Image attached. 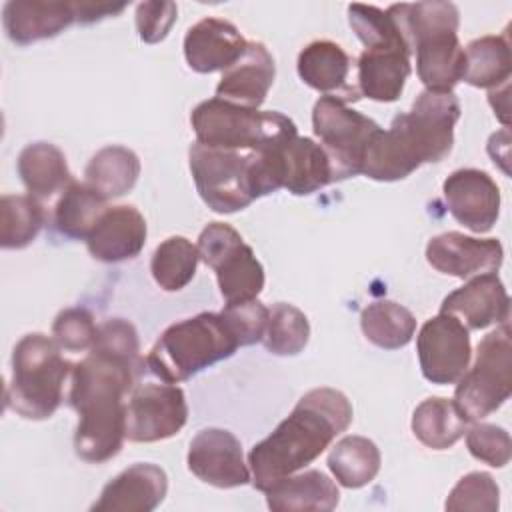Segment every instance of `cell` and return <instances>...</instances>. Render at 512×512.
<instances>
[{"mask_svg": "<svg viewBox=\"0 0 512 512\" xmlns=\"http://www.w3.org/2000/svg\"><path fill=\"white\" fill-rule=\"evenodd\" d=\"M144 362L126 360L90 348L72 368L68 404L80 420L74 432L76 456L102 464L112 460L126 440L124 398L136 386Z\"/></svg>", "mask_w": 512, "mask_h": 512, "instance_id": "6da1fadb", "label": "cell"}, {"mask_svg": "<svg viewBox=\"0 0 512 512\" xmlns=\"http://www.w3.org/2000/svg\"><path fill=\"white\" fill-rule=\"evenodd\" d=\"M350 400L334 388H312L270 436L248 454L252 486L266 490L276 480L314 462L352 422Z\"/></svg>", "mask_w": 512, "mask_h": 512, "instance_id": "7a4b0ae2", "label": "cell"}, {"mask_svg": "<svg viewBox=\"0 0 512 512\" xmlns=\"http://www.w3.org/2000/svg\"><path fill=\"white\" fill-rule=\"evenodd\" d=\"M460 102L454 92L422 90L408 112L396 114L388 130L370 142L362 172L378 182H396L428 162L444 160L454 144Z\"/></svg>", "mask_w": 512, "mask_h": 512, "instance_id": "3957f363", "label": "cell"}, {"mask_svg": "<svg viewBox=\"0 0 512 512\" xmlns=\"http://www.w3.org/2000/svg\"><path fill=\"white\" fill-rule=\"evenodd\" d=\"M394 16L426 90L452 92L464 76V48L458 42L460 12L452 2L392 4Z\"/></svg>", "mask_w": 512, "mask_h": 512, "instance_id": "277c9868", "label": "cell"}, {"mask_svg": "<svg viewBox=\"0 0 512 512\" xmlns=\"http://www.w3.org/2000/svg\"><path fill=\"white\" fill-rule=\"evenodd\" d=\"M54 338L42 332L26 334L12 352V374L6 386V408L26 420L50 418L64 400V382L74 364Z\"/></svg>", "mask_w": 512, "mask_h": 512, "instance_id": "5b68a950", "label": "cell"}, {"mask_svg": "<svg viewBox=\"0 0 512 512\" xmlns=\"http://www.w3.org/2000/svg\"><path fill=\"white\" fill-rule=\"evenodd\" d=\"M238 340L218 312H200L168 326L146 356V366L162 382L178 384L230 358Z\"/></svg>", "mask_w": 512, "mask_h": 512, "instance_id": "8992f818", "label": "cell"}, {"mask_svg": "<svg viewBox=\"0 0 512 512\" xmlns=\"http://www.w3.org/2000/svg\"><path fill=\"white\" fill-rule=\"evenodd\" d=\"M190 124L196 142L242 152H268L298 134L296 124L280 112L246 108L222 98L200 102L190 114Z\"/></svg>", "mask_w": 512, "mask_h": 512, "instance_id": "52a82bcc", "label": "cell"}, {"mask_svg": "<svg viewBox=\"0 0 512 512\" xmlns=\"http://www.w3.org/2000/svg\"><path fill=\"white\" fill-rule=\"evenodd\" d=\"M188 162L200 198L218 214L244 210L256 198L266 196L262 152L224 150L194 142Z\"/></svg>", "mask_w": 512, "mask_h": 512, "instance_id": "ba28073f", "label": "cell"}, {"mask_svg": "<svg viewBox=\"0 0 512 512\" xmlns=\"http://www.w3.org/2000/svg\"><path fill=\"white\" fill-rule=\"evenodd\" d=\"M512 392V342L510 326L502 322L488 332L476 350L472 368L462 374L454 390V402L468 422L496 412Z\"/></svg>", "mask_w": 512, "mask_h": 512, "instance_id": "9c48e42d", "label": "cell"}, {"mask_svg": "<svg viewBox=\"0 0 512 512\" xmlns=\"http://www.w3.org/2000/svg\"><path fill=\"white\" fill-rule=\"evenodd\" d=\"M312 130L330 160L332 182H340L362 172L366 150L382 128L344 100L322 96L312 110Z\"/></svg>", "mask_w": 512, "mask_h": 512, "instance_id": "30bf717a", "label": "cell"}, {"mask_svg": "<svg viewBox=\"0 0 512 512\" xmlns=\"http://www.w3.org/2000/svg\"><path fill=\"white\" fill-rule=\"evenodd\" d=\"M196 246L202 262L214 270L226 304L258 298L264 288V268L238 230L224 222H210Z\"/></svg>", "mask_w": 512, "mask_h": 512, "instance_id": "8fae6325", "label": "cell"}, {"mask_svg": "<svg viewBox=\"0 0 512 512\" xmlns=\"http://www.w3.org/2000/svg\"><path fill=\"white\" fill-rule=\"evenodd\" d=\"M188 420L182 388L164 382H144L132 388L126 404V438L130 442H160L176 436Z\"/></svg>", "mask_w": 512, "mask_h": 512, "instance_id": "7c38bea8", "label": "cell"}, {"mask_svg": "<svg viewBox=\"0 0 512 512\" xmlns=\"http://www.w3.org/2000/svg\"><path fill=\"white\" fill-rule=\"evenodd\" d=\"M416 352L422 376L428 382L438 386L456 384L470 366V332L456 316L438 312L422 324Z\"/></svg>", "mask_w": 512, "mask_h": 512, "instance_id": "4fadbf2b", "label": "cell"}, {"mask_svg": "<svg viewBox=\"0 0 512 512\" xmlns=\"http://www.w3.org/2000/svg\"><path fill=\"white\" fill-rule=\"evenodd\" d=\"M188 470L216 488H238L252 480L240 440L224 428L200 430L188 448Z\"/></svg>", "mask_w": 512, "mask_h": 512, "instance_id": "5bb4252c", "label": "cell"}, {"mask_svg": "<svg viewBox=\"0 0 512 512\" xmlns=\"http://www.w3.org/2000/svg\"><path fill=\"white\" fill-rule=\"evenodd\" d=\"M450 214L468 230H492L500 214V190L492 176L478 168L454 170L442 184Z\"/></svg>", "mask_w": 512, "mask_h": 512, "instance_id": "9a60e30c", "label": "cell"}, {"mask_svg": "<svg viewBox=\"0 0 512 512\" xmlns=\"http://www.w3.org/2000/svg\"><path fill=\"white\" fill-rule=\"evenodd\" d=\"M428 264L448 276L472 278L496 272L504 260V248L496 238H474L462 232H444L426 244Z\"/></svg>", "mask_w": 512, "mask_h": 512, "instance_id": "2e32d148", "label": "cell"}, {"mask_svg": "<svg viewBox=\"0 0 512 512\" xmlns=\"http://www.w3.org/2000/svg\"><path fill=\"white\" fill-rule=\"evenodd\" d=\"M440 312L456 316L468 330H484L508 322L510 298L496 272L472 276L464 286L450 292Z\"/></svg>", "mask_w": 512, "mask_h": 512, "instance_id": "e0dca14e", "label": "cell"}, {"mask_svg": "<svg viewBox=\"0 0 512 512\" xmlns=\"http://www.w3.org/2000/svg\"><path fill=\"white\" fill-rule=\"evenodd\" d=\"M248 40L238 28L222 18H202L184 36V56L194 72L210 74L228 70L246 50Z\"/></svg>", "mask_w": 512, "mask_h": 512, "instance_id": "ac0fdd59", "label": "cell"}, {"mask_svg": "<svg viewBox=\"0 0 512 512\" xmlns=\"http://www.w3.org/2000/svg\"><path fill=\"white\" fill-rule=\"evenodd\" d=\"M146 220L138 208L120 204L106 208L86 238L92 258L112 264L136 258L146 244Z\"/></svg>", "mask_w": 512, "mask_h": 512, "instance_id": "d6986e66", "label": "cell"}, {"mask_svg": "<svg viewBox=\"0 0 512 512\" xmlns=\"http://www.w3.org/2000/svg\"><path fill=\"white\" fill-rule=\"evenodd\" d=\"M168 492L166 472L150 462H138L122 470L104 488L100 498L92 504L94 512L122 510V512H152L158 508Z\"/></svg>", "mask_w": 512, "mask_h": 512, "instance_id": "ffe728a7", "label": "cell"}, {"mask_svg": "<svg viewBox=\"0 0 512 512\" xmlns=\"http://www.w3.org/2000/svg\"><path fill=\"white\" fill-rule=\"evenodd\" d=\"M76 22L74 2L62 0H10L2 10L8 38L18 46L54 38Z\"/></svg>", "mask_w": 512, "mask_h": 512, "instance_id": "44dd1931", "label": "cell"}, {"mask_svg": "<svg viewBox=\"0 0 512 512\" xmlns=\"http://www.w3.org/2000/svg\"><path fill=\"white\" fill-rule=\"evenodd\" d=\"M274 58L262 42H248L244 54L228 70L216 86V98L226 102L260 108L274 84Z\"/></svg>", "mask_w": 512, "mask_h": 512, "instance_id": "7402d4cb", "label": "cell"}, {"mask_svg": "<svg viewBox=\"0 0 512 512\" xmlns=\"http://www.w3.org/2000/svg\"><path fill=\"white\" fill-rule=\"evenodd\" d=\"M350 56L332 40H314L298 54V76L310 88L324 96H334L344 102L360 100V92L346 84L350 74Z\"/></svg>", "mask_w": 512, "mask_h": 512, "instance_id": "603a6c76", "label": "cell"}, {"mask_svg": "<svg viewBox=\"0 0 512 512\" xmlns=\"http://www.w3.org/2000/svg\"><path fill=\"white\" fill-rule=\"evenodd\" d=\"M282 188L294 196H308L332 184V168L324 148L306 136H294L278 148Z\"/></svg>", "mask_w": 512, "mask_h": 512, "instance_id": "cb8c5ba5", "label": "cell"}, {"mask_svg": "<svg viewBox=\"0 0 512 512\" xmlns=\"http://www.w3.org/2000/svg\"><path fill=\"white\" fill-rule=\"evenodd\" d=\"M410 48H366L358 58L360 94L376 102H396L412 72Z\"/></svg>", "mask_w": 512, "mask_h": 512, "instance_id": "d4e9b609", "label": "cell"}, {"mask_svg": "<svg viewBox=\"0 0 512 512\" xmlns=\"http://www.w3.org/2000/svg\"><path fill=\"white\" fill-rule=\"evenodd\" d=\"M264 494L268 508L276 512H328L340 500L336 482L320 470L288 474L270 484Z\"/></svg>", "mask_w": 512, "mask_h": 512, "instance_id": "484cf974", "label": "cell"}, {"mask_svg": "<svg viewBox=\"0 0 512 512\" xmlns=\"http://www.w3.org/2000/svg\"><path fill=\"white\" fill-rule=\"evenodd\" d=\"M16 168L28 194L38 200L52 198L74 182L64 152L50 142H32L24 146Z\"/></svg>", "mask_w": 512, "mask_h": 512, "instance_id": "4316f807", "label": "cell"}, {"mask_svg": "<svg viewBox=\"0 0 512 512\" xmlns=\"http://www.w3.org/2000/svg\"><path fill=\"white\" fill-rule=\"evenodd\" d=\"M468 424L456 402L440 396L422 400L412 414L414 436L432 450L452 448L464 436Z\"/></svg>", "mask_w": 512, "mask_h": 512, "instance_id": "83f0119b", "label": "cell"}, {"mask_svg": "<svg viewBox=\"0 0 512 512\" xmlns=\"http://www.w3.org/2000/svg\"><path fill=\"white\" fill-rule=\"evenodd\" d=\"M140 176V158L126 146H106L98 150L84 168V182L106 200L130 192Z\"/></svg>", "mask_w": 512, "mask_h": 512, "instance_id": "f1b7e54d", "label": "cell"}, {"mask_svg": "<svg viewBox=\"0 0 512 512\" xmlns=\"http://www.w3.org/2000/svg\"><path fill=\"white\" fill-rule=\"evenodd\" d=\"M512 56L508 36H482L464 48L462 80L476 88H498L508 84Z\"/></svg>", "mask_w": 512, "mask_h": 512, "instance_id": "f546056e", "label": "cell"}, {"mask_svg": "<svg viewBox=\"0 0 512 512\" xmlns=\"http://www.w3.org/2000/svg\"><path fill=\"white\" fill-rule=\"evenodd\" d=\"M106 198L86 182H72L54 206L56 230L74 240H86L98 218L104 214Z\"/></svg>", "mask_w": 512, "mask_h": 512, "instance_id": "4dcf8cb0", "label": "cell"}, {"mask_svg": "<svg viewBox=\"0 0 512 512\" xmlns=\"http://www.w3.org/2000/svg\"><path fill=\"white\" fill-rule=\"evenodd\" d=\"M360 328L366 340L374 346L384 350H398L412 340L416 332V318L398 302L378 300L362 310Z\"/></svg>", "mask_w": 512, "mask_h": 512, "instance_id": "1f68e13d", "label": "cell"}, {"mask_svg": "<svg viewBox=\"0 0 512 512\" xmlns=\"http://www.w3.org/2000/svg\"><path fill=\"white\" fill-rule=\"evenodd\" d=\"M380 450L364 436H344L328 454V468L344 488L370 484L380 470Z\"/></svg>", "mask_w": 512, "mask_h": 512, "instance_id": "d6a6232c", "label": "cell"}, {"mask_svg": "<svg viewBox=\"0 0 512 512\" xmlns=\"http://www.w3.org/2000/svg\"><path fill=\"white\" fill-rule=\"evenodd\" d=\"M46 222V210L30 194H6L0 200V246L4 250L26 248Z\"/></svg>", "mask_w": 512, "mask_h": 512, "instance_id": "836d02e7", "label": "cell"}, {"mask_svg": "<svg viewBox=\"0 0 512 512\" xmlns=\"http://www.w3.org/2000/svg\"><path fill=\"white\" fill-rule=\"evenodd\" d=\"M198 260V246L184 236H170L156 246L150 260V272L162 290L178 292L192 282Z\"/></svg>", "mask_w": 512, "mask_h": 512, "instance_id": "e575fe53", "label": "cell"}, {"mask_svg": "<svg viewBox=\"0 0 512 512\" xmlns=\"http://www.w3.org/2000/svg\"><path fill=\"white\" fill-rule=\"evenodd\" d=\"M310 338V324L306 314L288 304L276 302L268 312V324L264 330V348L276 356L300 354Z\"/></svg>", "mask_w": 512, "mask_h": 512, "instance_id": "d590c367", "label": "cell"}, {"mask_svg": "<svg viewBox=\"0 0 512 512\" xmlns=\"http://www.w3.org/2000/svg\"><path fill=\"white\" fill-rule=\"evenodd\" d=\"M348 24L360 38L366 48H384V46H406V40L394 20L386 10L366 4L348 6Z\"/></svg>", "mask_w": 512, "mask_h": 512, "instance_id": "8d00e7d4", "label": "cell"}, {"mask_svg": "<svg viewBox=\"0 0 512 512\" xmlns=\"http://www.w3.org/2000/svg\"><path fill=\"white\" fill-rule=\"evenodd\" d=\"M500 504V488L494 478L486 472H470L462 476L450 490L446 500V510H474V512H494Z\"/></svg>", "mask_w": 512, "mask_h": 512, "instance_id": "74e56055", "label": "cell"}, {"mask_svg": "<svg viewBox=\"0 0 512 512\" xmlns=\"http://www.w3.org/2000/svg\"><path fill=\"white\" fill-rule=\"evenodd\" d=\"M98 336V324L90 310L72 306L62 310L52 324V338L62 350L84 352L90 350Z\"/></svg>", "mask_w": 512, "mask_h": 512, "instance_id": "f35d334b", "label": "cell"}, {"mask_svg": "<svg viewBox=\"0 0 512 512\" xmlns=\"http://www.w3.org/2000/svg\"><path fill=\"white\" fill-rule=\"evenodd\" d=\"M466 446L476 460L492 468H504L512 456L510 434L502 426L478 420L466 430Z\"/></svg>", "mask_w": 512, "mask_h": 512, "instance_id": "ab89813d", "label": "cell"}, {"mask_svg": "<svg viewBox=\"0 0 512 512\" xmlns=\"http://www.w3.org/2000/svg\"><path fill=\"white\" fill-rule=\"evenodd\" d=\"M268 312L270 308H266L258 298H254L246 302L226 304L220 314L226 320L232 334L236 336L238 344L250 346L262 342L268 324Z\"/></svg>", "mask_w": 512, "mask_h": 512, "instance_id": "60d3db41", "label": "cell"}, {"mask_svg": "<svg viewBox=\"0 0 512 512\" xmlns=\"http://www.w3.org/2000/svg\"><path fill=\"white\" fill-rule=\"evenodd\" d=\"M178 8L174 2H140L136 6V30L142 42H162L176 22Z\"/></svg>", "mask_w": 512, "mask_h": 512, "instance_id": "b9f144b4", "label": "cell"}, {"mask_svg": "<svg viewBox=\"0 0 512 512\" xmlns=\"http://www.w3.org/2000/svg\"><path fill=\"white\" fill-rule=\"evenodd\" d=\"M124 8H126V4H114V2H90V0L74 2L76 22H80V24H92L106 16L120 14Z\"/></svg>", "mask_w": 512, "mask_h": 512, "instance_id": "7bdbcfd3", "label": "cell"}]
</instances>
